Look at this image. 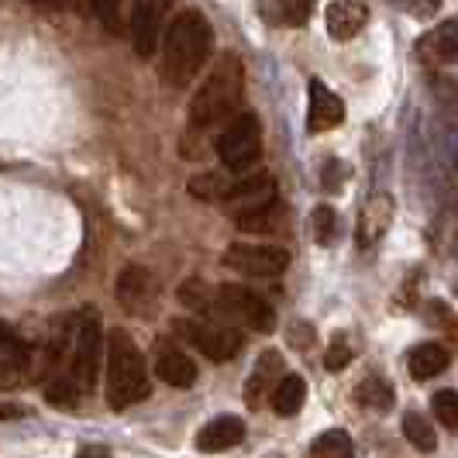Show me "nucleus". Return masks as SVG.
<instances>
[{
  "label": "nucleus",
  "instance_id": "0eeeda50",
  "mask_svg": "<svg viewBox=\"0 0 458 458\" xmlns=\"http://www.w3.org/2000/svg\"><path fill=\"white\" fill-rule=\"evenodd\" d=\"M176 335L186 338L190 344H197L210 362H231L238 352H242V335L228 327V324H214V321H176Z\"/></svg>",
  "mask_w": 458,
  "mask_h": 458
},
{
  "label": "nucleus",
  "instance_id": "f03ea898",
  "mask_svg": "<svg viewBox=\"0 0 458 458\" xmlns=\"http://www.w3.org/2000/svg\"><path fill=\"white\" fill-rule=\"evenodd\" d=\"M245 97V66L234 52L217 55V63L210 66L204 83L197 87L193 100H190V121L197 128H214L221 121H234L238 107Z\"/></svg>",
  "mask_w": 458,
  "mask_h": 458
},
{
  "label": "nucleus",
  "instance_id": "6e6552de",
  "mask_svg": "<svg viewBox=\"0 0 458 458\" xmlns=\"http://www.w3.org/2000/svg\"><path fill=\"white\" fill-rule=\"evenodd\" d=\"M225 266H231L234 273L259 276V279H273V276L286 273L290 255L279 245H231L225 252Z\"/></svg>",
  "mask_w": 458,
  "mask_h": 458
},
{
  "label": "nucleus",
  "instance_id": "4468645a",
  "mask_svg": "<svg viewBox=\"0 0 458 458\" xmlns=\"http://www.w3.org/2000/svg\"><path fill=\"white\" fill-rule=\"evenodd\" d=\"M324 21H327V35L335 42H352L369 21V7L362 0H338V4H327L324 11Z\"/></svg>",
  "mask_w": 458,
  "mask_h": 458
},
{
  "label": "nucleus",
  "instance_id": "dca6fc26",
  "mask_svg": "<svg viewBox=\"0 0 458 458\" xmlns=\"http://www.w3.org/2000/svg\"><path fill=\"white\" fill-rule=\"evenodd\" d=\"M279 376H283V355L279 352H262L252 376H249V386H245V396H249L252 407H259L266 396H273V390L279 386Z\"/></svg>",
  "mask_w": 458,
  "mask_h": 458
},
{
  "label": "nucleus",
  "instance_id": "a211bd4d",
  "mask_svg": "<svg viewBox=\"0 0 458 458\" xmlns=\"http://www.w3.org/2000/svg\"><path fill=\"white\" fill-rule=\"evenodd\" d=\"M448 362H452L448 348L437 342L417 344L411 355H407V366H411L413 379H435V376H441V372L448 369Z\"/></svg>",
  "mask_w": 458,
  "mask_h": 458
},
{
  "label": "nucleus",
  "instance_id": "20e7f679",
  "mask_svg": "<svg viewBox=\"0 0 458 458\" xmlns=\"http://www.w3.org/2000/svg\"><path fill=\"white\" fill-rule=\"evenodd\" d=\"M262 156V124L255 114H238L228 121V128L217 138V159L225 162V169L242 173L252 169Z\"/></svg>",
  "mask_w": 458,
  "mask_h": 458
},
{
  "label": "nucleus",
  "instance_id": "f257e3e1",
  "mask_svg": "<svg viewBox=\"0 0 458 458\" xmlns=\"http://www.w3.org/2000/svg\"><path fill=\"white\" fill-rule=\"evenodd\" d=\"M214 52V31L200 11H180L169 31L165 42L159 48V72L169 87H186L190 80H197V72L207 66Z\"/></svg>",
  "mask_w": 458,
  "mask_h": 458
},
{
  "label": "nucleus",
  "instance_id": "f8f14e48",
  "mask_svg": "<svg viewBox=\"0 0 458 458\" xmlns=\"http://www.w3.org/2000/svg\"><path fill=\"white\" fill-rule=\"evenodd\" d=\"M307 93H310V104H307V128H310V135H324V131L338 128L344 121L342 97L331 87H324L321 80H310Z\"/></svg>",
  "mask_w": 458,
  "mask_h": 458
},
{
  "label": "nucleus",
  "instance_id": "2eb2a0df",
  "mask_svg": "<svg viewBox=\"0 0 458 458\" xmlns=\"http://www.w3.org/2000/svg\"><path fill=\"white\" fill-rule=\"evenodd\" d=\"M245 441V420L242 417H214L210 424L200 428V435H197V448L200 452H228L234 445H242Z\"/></svg>",
  "mask_w": 458,
  "mask_h": 458
},
{
  "label": "nucleus",
  "instance_id": "4be33fe9",
  "mask_svg": "<svg viewBox=\"0 0 458 458\" xmlns=\"http://www.w3.org/2000/svg\"><path fill=\"white\" fill-rule=\"evenodd\" d=\"M424 48H431L435 63H458V21H445L428 35Z\"/></svg>",
  "mask_w": 458,
  "mask_h": 458
},
{
  "label": "nucleus",
  "instance_id": "1a4fd4ad",
  "mask_svg": "<svg viewBox=\"0 0 458 458\" xmlns=\"http://www.w3.org/2000/svg\"><path fill=\"white\" fill-rule=\"evenodd\" d=\"M225 204L231 207V217H234V221L269 214V210H276V180L269 173L249 176V180L234 183V190H231V197Z\"/></svg>",
  "mask_w": 458,
  "mask_h": 458
},
{
  "label": "nucleus",
  "instance_id": "2f4dec72",
  "mask_svg": "<svg viewBox=\"0 0 458 458\" xmlns=\"http://www.w3.org/2000/svg\"><path fill=\"white\" fill-rule=\"evenodd\" d=\"M76 458H111V452H107V448H100V445H90V448H83Z\"/></svg>",
  "mask_w": 458,
  "mask_h": 458
},
{
  "label": "nucleus",
  "instance_id": "a878e982",
  "mask_svg": "<svg viewBox=\"0 0 458 458\" xmlns=\"http://www.w3.org/2000/svg\"><path fill=\"white\" fill-rule=\"evenodd\" d=\"M424 314H428V321L435 324L437 331L448 338V344H452V348H458V314H455V310H452L448 303H441V300H431Z\"/></svg>",
  "mask_w": 458,
  "mask_h": 458
},
{
  "label": "nucleus",
  "instance_id": "7c9ffc66",
  "mask_svg": "<svg viewBox=\"0 0 458 458\" xmlns=\"http://www.w3.org/2000/svg\"><path fill=\"white\" fill-rule=\"evenodd\" d=\"M310 338H314V335H310V327H307V324H293V331H290V342H293V344H307Z\"/></svg>",
  "mask_w": 458,
  "mask_h": 458
},
{
  "label": "nucleus",
  "instance_id": "9d476101",
  "mask_svg": "<svg viewBox=\"0 0 458 458\" xmlns=\"http://www.w3.org/2000/svg\"><path fill=\"white\" fill-rule=\"evenodd\" d=\"M152 362H156V372H159L162 383H169L176 390H190L197 383V362L186 355L180 344L169 342V338H156Z\"/></svg>",
  "mask_w": 458,
  "mask_h": 458
},
{
  "label": "nucleus",
  "instance_id": "c756f323",
  "mask_svg": "<svg viewBox=\"0 0 458 458\" xmlns=\"http://www.w3.org/2000/svg\"><path fill=\"white\" fill-rule=\"evenodd\" d=\"M348 362H352V342H348L344 335H335V338L327 342V348H324V369L342 372Z\"/></svg>",
  "mask_w": 458,
  "mask_h": 458
},
{
  "label": "nucleus",
  "instance_id": "b1692460",
  "mask_svg": "<svg viewBox=\"0 0 458 458\" xmlns=\"http://www.w3.org/2000/svg\"><path fill=\"white\" fill-rule=\"evenodd\" d=\"M310 458H355V445L344 431H324L318 441L310 445Z\"/></svg>",
  "mask_w": 458,
  "mask_h": 458
},
{
  "label": "nucleus",
  "instance_id": "c85d7f7f",
  "mask_svg": "<svg viewBox=\"0 0 458 458\" xmlns=\"http://www.w3.org/2000/svg\"><path fill=\"white\" fill-rule=\"evenodd\" d=\"M431 407H435V417L445 428L458 431V393L455 390H437L435 396H431Z\"/></svg>",
  "mask_w": 458,
  "mask_h": 458
},
{
  "label": "nucleus",
  "instance_id": "412c9836",
  "mask_svg": "<svg viewBox=\"0 0 458 458\" xmlns=\"http://www.w3.org/2000/svg\"><path fill=\"white\" fill-rule=\"evenodd\" d=\"M269 400H273V411L279 413V417L300 413L303 400H307V383H303V376H283Z\"/></svg>",
  "mask_w": 458,
  "mask_h": 458
},
{
  "label": "nucleus",
  "instance_id": "473e14b6",
  "mask_svg": "<svg viewBox=\"0 0 458 458\" xmlns=\"http://www.w3.org/2000/svg\"><path fill=\"white\" fill-rule=\"evenodd\" d=\"M21 407H0V417H21Z\"/></svg>",
  "mask_w": 458,
  "mask_h": 458
},
{
  "label": "nucleus",
  "instance_id": "39448f33",
  "mask_svg": "<svg viewBox=\"0 0 458 458\" xmlns=\"http://www.w3.org/2000/svg\"><path fill=\"white\" fill-rule=\"evenodd\" d=\"M214 307L221 310V314H228L234 321L249 324L252 331H273L276 327V310L269 300H262L255 290L249 286H242V283H225V286H217L214 290Z\"/></svg>",
  "mask_w": 458,
  "mask_h": 458
},
{
  "label": "nucleus",
  "instance_id": "9b49d317",
  "mask_svg": "<svg viewBox=\"0 0 458 458\" xmlns=\"http://www.w3.org/2000/svg\"><path fill=\"white\" fill-rule=\"evenodd\" d=\"M117 300L131 314H152V303L159 300V286L145 266H124L117 279Z\"/></svg>",
  "mask_w": 458,
  "mask_h": 458
},
{
  "label": "nucleus",
  "instance_id": "f3484780",
  "mask_svg": "<svg viewBox=\"0 0 458 458\" xmlns=\"http://www.w3.org/2000/svg\"><path fill=\"white\" fill-rule=\"evenodd\" d=\"M24 369H28V344L7 324H0V379H4V386H14V379H21Z\"/></svg>",
  "mask_w": 458,
  "mask_h": 458
},
{
  "label": "nucleus",
  "instance_id": "ddd939ff",
  "mask_svg": "<svg viewBox=\"0 0 458 458\" xmlns=\"http://www.w3.org/2000/svg\"><path fill=\"white\" fill-rule=\"evenodd\" d=\"M165 4H156V0H145V4H135L131 7V42H135V52L141 59H148L156 48H159V31H162V18H165Z\"/></svg>",
  "mask_w": 458,
  "mask_h": 458
},
{
  "label": "nucleus",
  "instance_id": "423d86ee",
  "mask_svg": "<svg viewBox=\"0 0 458 458\" xmlns=\"http://www.w3.org/2000/svg\"><path fill=\"white\" fill-rule=\"evenodd\" d=\"M100 327L93 318L80 324L76 331H72V344H69V372L66 379L76 386V393L83 396V393L93 390V383H97V369H100Z\"/></svg>",
  "mask_w": 458,
  "mask_h": 458
},
{
  "label": "nucleus",
  "instance_id": "5701e85b",
  "mask_svg": "<svg viewBox=\"0 0 458 458\" xmlns=\"http://www.w3.org/2000/svg\"><path fill=\"white\" fill-rule=\"evenodd\" d=\"M234 183H231L225 173H200L190 180V193L197 200H228Z\"/></svg>",
  "mask_w": 458,
  "mask_h": 458
},
{
  "label": "nucleus",
  "instance_id": "6ab92c4d",
  "mask_svg": "<svg viewBox=\"0 0 458 458\" xmlns=\"http://www.w3.org/2000/svg\"><path fill=\"white\" fill-rule=\"evenodd\" d=\"M390 217H393V200L386 193H376L366 204V210H362V221H359V242H362V249H369L383 231L390 228Z\"/></svg>",
  "mask_w": 458,
  "mask_h": 458
},
{
  "label": "nucleus",
  "instance_id": "7ed1b4c3",
  "mask_svg": "<svg viewBox=\"0 0 458 458\" xmlns=\"http://www.w3.org/2000/svg\"><path fill=\"white\" fill-rule=\"evenodd\" d=\"M152 393L148 372H145V355L138 352L135 338L114 327L107 335V400L114 411H128L131 403H141Z\"/></svg>",
  "mask_w": 458,
  "mask_h": 458
},
{
  "label": "nucleus",
  "instance_id": "bb28decb",
  "mask_svg": "<svg viewBox=\"0 0 458 458\" xmlns=\"http://www.w3.org/2000/svg\"><path fill=\"white\" fill-rule=\"evenodd\" d=\"M262 11H266L279 28H300V24H307V18L314 14V4H269V7H262Z\"/></svg>",
  "mask_w": 458,
  "mask_h": 458
},
{
  "label": "nucleus",
  "instance_id": "cd10ccee",
  "mask_svg": "<svg viewBox=\"0 0 458 458\" xmlns=\"http://www.w3.org/2000/svg\"><path fill=\"white\" fill-rule=\"evenodd\" d=\"M338 238V214L335 207H314V242L318 245H331Z\"/></svg>",
  "mask_w": 458,
  "mask_h": 458
},
{
  "label": "nucleus",
  "instance_id": "aec40b11",
  "mask_svg": "<svg viewBox=\"0 0 458 458\" xmlns=\"http://www.w3.org/2000/svg\"><path fill=\"white\" fill-rule=\"evenodd\" d=\"M355 400L372 413H390L393 411V400H396V393L393 386L383 379V376H376V372H369L366 379L355 386Z\"/></svg>",
  "mask_w": 458,
  "mask_h": 458
},
{
  "label": "nucleus",
  "instance_id": "393cba45",
  "mask_svg": "<svg viewBox=\"0 0 458 458\" xmlns=\"http://www.w3.org/2000/svg\"><path fill=\"white\" fill-rule=\"evenodd\" d=\"M400 428H403V437L411 441L417 452H435V448H437L435 428H431V424H428V420H424L417 411L403 413V424H400Z\"/></svg>",
  "mask_w": 458,
  "mask_h": 458
}]
</instances>
